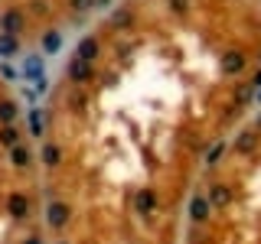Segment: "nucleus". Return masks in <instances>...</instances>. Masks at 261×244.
Wrapping results in <instances>:
<instances>
[{
	"mask_svg": "<svg viewBox=\"0 0 261 244\" xmlns=\"http://www.w3.org/2000/svg\"><path fill=\"white\" fill-rule=\"evenodd\" d=\"M242 69H245V59H242L239 52H225L222 55V72L225 75H239Z\"/></svg>",
	"mask_w": 261,
	"mask_h": 244,
	"instance_id": "obj_3",
	"label": "nucleus"
},
{
	"mask_svg": "<svg viewBox=\"0 0 261 244\" xmlns=\"http://www.w3.org/2000/svg\"><path fill=\"white\" fill-rule=\"evenodd\" d=\"M20 30H23V13L20 10H7V17H3V33L17 36Z\"/></svg>",
	"mask_w": 261,
	"mask_h": 244,
	"instance_id": "obj_6",
	"label": "nucleus"
},
{
	"mask_svg": "<svg viewBox=\"0 0 261 244\" xmlns=\"http://www.w3.org/2000/svg\"><path fill=\"white\" fill-rule=\"evenodd\" d=\"M30 134H36V137L43 134V114L39 111H30Z\"/></svg>",
	"mask_w": 261,
	"mask_h": 244,
	"instance_id": "obj_15",
	"label": "nucleus"
},
{
	"mask_svg": "<svg viewBox=\"0 0 261 244\" xmlns=\"http://www.w3.org/2000/svg\"><path fill=\"white\" fill-rule=\"evenodd\" d=\"M255 143H258L255 130H245V134H239V137H235V143H232V147H235V153H251V150H255Z\"/></svg>",
	"mask_w": 261,
	"mask_h": 244,
	"instance_id": "obj_5",
	"label": "nucleus"
},
{
	"mask_svg": "<svg viewBox=\"0 0 261 244\" xmlns=\"http://www.w3.org/2000/svg\"><path fill=\"white\" fill-rule=\"evenodd\" d=\"M10 212L17 215V218H23V215L30 212V202L23 199V195H10Z\"/></svg>",
	"mask_w": 261,
	"mask_h": 244,
	"instance_id": "obj_10",
	"label": "nucleus"
},
{
	"mask_svg": "<svg viewBox=\"0 0 261 244\" xmlns=\"http://www.w3.org/2000/svg\"><path fill=\"white\" fill-rule=\"evenodd\" d=\"M46 222L53 225V228H62V225L69 222V205H62V202H53V205L46 209Z\"/></svg>",
	"mask_w": 261,
	"mask_h": 244,
	"instance_id": "obj_2",
	"label": "nucleus"
},
{
	"mask_svg": "<svg viewBox=\"0 0 261 244\" xmlns=\"http://www.w3.org/2000/svg\"><path fill=\"white\" fill-rule=\"evenodd\" d=\"M0 140H3V143H10V147H13V143H17V130H13L10 124H7V127L0 130Z\"/></svg>",
	"mask_w": 261,
	"mask_h": 244,
	"instance_id": "obj_18",
	"label": "nucleus"
},
{
	"mask_svg": "<svg viewBox=\"0 0 261 244\" xmlns=\"http://www.w3.org/2000/svg\"><path fill=\"white\" fill-rule=\"evenodd\" d=\"M59 46H62V36L49 30V33H46V36H43V49H46V52H56Z\"/></svg>",
	"mask_w": 261,
	"mask_h": 244,
	"instance_id": "obj_13",
	"label": "nucleus"
},
{
	"mask_svg": "<svg viewBox=\"0 0 261 244\" xmlns=\"http://www.w3.org/2000/svg\"><path fill=\"white\" fill-rule=\"evenodd\" d=\"M228 199H232V195H228V189L225 186H212V192H209V205H212V209H222V205H228Z\"/></svg>",
	"mask_w": 261,
	"mask_h": 244,
	"instance_id": "obj_7",
	"label": "nucleus"
},
{
	"mask_svg": "<svg viewBox=\"0 0 261 244\" xmlns=\"http://www.w3.org/2000/svg\"><path fill=\"white\" fill-rule=\"evenodd\" d=\"M95 55H98V39H82V43H78V55H75V59H85V62H92Z\"/></svg>",
	"mask_w": 261,
	"mask_h": 244,
	"instance_id": "obj_8",
	"label": "nucleus"
},
{
	"mask_svg": "<svg viewBox=\"0 0 261 244\" xmlns=\"http://www.w3.org/2000/svg\"><path fill=\"white\" fill-rule=\"evenodd\" d=\"M13 117H17V107H13L10 101H3V105H0V121H3V124H10Z\"/></svg>",
	"mask_w": 261,
	"mask_h": 244,
	"instance_id": "obj_17",
	"label": "nucleus"
},
{
	"mask_svg": "<svg viewBox=\"0 0 261 244\" xmlns=\"http://www.w3.org/2000/svg\"><path fill=\"white\" fill-rule=\"evenodd\" d=\"M150 209H153V192H147V189H144V192H137V212H144V215H147Z\"/></svg>",
	"mask_w": 261,
	"mask_h": 244,
	"instance_id": "obj_14",
	"label": "nucleus"
},
{
	"mask_svg": "<svg viewBox=\"0 0 261 244\" xmlns=\"http://www.w3.org/2000/svg\"><path fill=\"white\" fill-rule=\"evenodd\" d=\"M23 75L43 88L46 85V82H43V78H46V75H43V59H39V55H26V62H23Z\"/></svg>",
	"mask_w": 261,
	"mask_h": 244,
	"instance_id": "obj_1",
	"label": "nucleus"
},
{
	"mask_svg": "<svg viewBox=\"0 0 261 244\" xmlns=\"http://www.w3.org/2000/svg\"><path fill=\"white\" fill-rule=\"evenodd\" d=\"M26 244H39V241H26Z\"/></svg>",
	"mask_w": 261,
	"mask_h": 244,
	"instance_id": "obj_22",
	"label": "nucleus"
},
{
	"mask_svg": "<svg viewBox=\"0 0 261 244\" xmlns=\"http://www.w3.org/2000/svg\"><path fill=\"white\" fill-rule=\"evenodd\" d=\"M72 7L75 10H88V7H95V0H72Z\"/></svg>",
	"mask_w": 261,
	"mask_h": 244,
	"instance_id": "obj_19",
	"label": "nucleus"
},
{
	"mask_svg": "<svg viewBox=\"0 0 261 244\" xmlns=\"http://www.w3.org/2000/svg\"><path fill=\"white\" fill-rule=\"evenodd\" d=\"M13 163H17V166H26V163H30V150L26 147H13Z\"/></svg>",
	"mask_w": 261,
	"mask_h": 244,
	"instance_id": "obj_16",
	"label": "nucleus"
},
{
	"mask_svg": "<svg viewBox=\"0 0 261 244\" xmlns=\"http://www.w3.org/2000/svg\"><path fill=\"white\" fill-rule=\"evenodd\" d=\"M258 101H261V85H258Z\"/></svg>",
	"mask_w": 261,
	"mask_h": 244,
	"instance_id": "obj_21",
	"label": "nucleus"
},
{
	"mask_svg": "<svg viewBox=\"0 0 261 244\" xmlns=\"http://www.w3.org/2000/svg\"><path fill=\"white\" fill-rule=\"evenodd\" d=\"M209 209H212V205H209L206 199H193V218H196V222L209 218Z\"/></svg>",
	"mask_w": 261,
	"mask_h": 244,
	"instance_id": "obj_12",
	"label": "nucleus"
},
{
	"mask_svg": "<svg viewBox=\"0 0 261 244\" xmlns=\"http://www.w3.org/2000/svg\"><path fill=\"white\" fill-rule=\"evenodd\" d=\"M59 159H62L59 147H53V143H46V147H43V163H46V166H59Z\"/></svg>",
	"mask_w": 261,
	"mask_h": 244,
	"instance_id": "obj_11",
	"label": "nucleus"
},
{
	"mask_svg": "<svg viewBox=\"0 0 261 244\" xmlns=\"http://www.w3.org/2000/svg\"><path fill=\"white\" fill-rule=\"evenodd\" d=\"M69 75H72L75 82H88V78H92V62H85V59H75V62L69 65Z\"/></svg>",
	"mask_w": 261,
	"mask_h": 244,
	"instance_id": "obj_4",
	"label": "nucleus"
},
{
	"mask_svg": "<svg viewBox=\"0 0 261 244\" xmlns=\"http://www.w3.org/2000/svg\"><path fill=\"white\" fill-rule=\"evenodd\" d=\"M13 52H17V39H13L10 33H0V55H3V59H10Z\"/></svg>",
	"mask_w": 261,
	"mask_h": 244,
	"instance_id": "obj_9",
	"label": "nucleus"
},
{
	"mask_svg": "<svg viewBox=\"0 0 261 244\" xmlns=\"http://www.w3.org/2000/svg\"><path fill=\"white\" fill-rule=\"evenodd\" d=\"M0 72H3V78H7V82H17V72H13L10 65H3V69H0Z\"/></svg>",
	"mask_w": 261,
	"mask_h": 244,
	"instance_id": "obj_20",
	"label": "nucleus"
}]
</instances>
